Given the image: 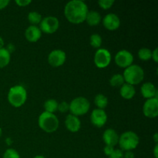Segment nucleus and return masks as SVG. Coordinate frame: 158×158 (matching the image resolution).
<instances>
[{
    "mask_svg": "<svg viewBox=\"0 0 158 158\" xmlns=\"http://www.w3.org/2000/svg\"><path fill=\"white\" fill-rule=\"evenodd\" d=\"M58 106L59 103L54 99H49L45 101L44 103V109L46 112L51 113V114H54L56 111L58 110Z\"/></svg>",
    "mask_w": 158,
    "mask_h": 158,
    "instance_id": "obj_21",
    "label": "nucleus"
},
{
    "mask_svg": "<svg viewBox=\"0 0 158 158\" xmlns=\"http://www.w3.org/2000/svg\"><path fill=\"white\" fill-rule=\"evenodd\" d=\"M98 4L100 8L106 10L112 7L113 5L114 4V0H100L98 2Z\"/></svg>",
    "mask_w": 158,
    "mask_h": 158,
    "instance_id": "obj_28",
    "label": "nucleus"
},
{
    "mask_svg": "<svg viewBox=\"0 0 158 158\" xmlns=\"http://www.w3.org/2000/svg\"><path fill=\"white\" fill-rule=\"evenodd\" d=\"M90 108L89 100L83 97L74 98L69 103V111L74 116H83L87 114Z\"/></svg>",
    "mask_w": 158,
    "mask_h": 158,
    "instance_id": "obj_6",
    "label": "nucleus"
},
{
    "mask_svg": "<svg viewBox=\"0 0 158 158\" xmlns=\"http://www.w3.org/2000/svg\"><path fill=\"white\" fill-rule=\"evenodd\" d=\"M140 92H141L142 96L147 100L154 98V97L157 98L158 91L157 88L151 82H147V83H143L140 88Z\"/></svg>",
    "mask_w": 158,
    "mask_h": 158,
    "instance_id": "obj_17",
    "label": "nucleus"
},
{
    "mask_svg": "<svg viewBox=\"0 0 158 158\" xmlns=\"http://www.w3.org/2000/svg\"><path fill=\"white\" fill-rule=\"evenodd\" d=\"M9 3V0H0V10H1V9H5L6 7H7Z\"/></svg>",
    "mask_w": 158,
    "mask_h": 158,
    "instance_id": "obj_34",
    "label": "nucleus"
},
{
    "mask_svg": "<svg viewBox=\"0 0 158 158\" xmlns=\"http://www.w3.org/2000/svg\"><path fill=\"white\" fill-rule=\"evenodd\" d=\"M119 137L120 136L118 135V134L112 128L106 130L103 134V142L107 146H111L114 148L118 143Z\"/></svg>",
    "mask_w": 158,
    "mask_h": 158,
    "instance_id": "obj_15",
    "label": "nucleus"
},
{
    "mask_svg": "<svg viewBox=\"0 0 158 158\" xmlns=\"http://www.w3.org/2000/svg\"><path fill=\"white\" fill-rule=\"evenodd\" d=\"M8 101L14 107L19 108L24 105L27 99V91L22 85L12 86L8 93Z\"/></svg>",
    "mask_w": 158,
    "mask_h": 158,
    "instance_id": "obj_2",
    "label": "nucleus"
},
{
    "mask_svg": "<svg viewBox=\"0 0 158 158\" xmlns=\"http://www.w3.org/2000/svg\"><path fill=\"white\" fill-rule=\"evenodd\" d=\"M3 158H20V156L15 150L9 148L5 151L4 154H3Z\"/></svg>",
    "mask_w": 158,
    "mask_h": 158,
    "instance_id": "obj_27",
    "label": "nucleus"
},
{
    "mask_svg": "<svg viewBox=\"0 0 158 158\" xmlns=\"http://www.w3.org/2000/svg\"><path fill=\"white\" fill-rule=\"evenodd\" d=\"M2 128L0 127V137L2 136Z\"/></svg>",
    "mask_w": 158,
    "mask_h": 158,
    "instance_id": "obj_40",
    "label": "nucleus"
},
{
    "mask_svg": "<svg viewBox=\"0 0 158 158\" xmlns=\"http://www.w3.org/2000/svg\"><path fill=\"white\" fill-rule=\"evenodd\" d=\"M42 19L43 18H42L41 14L35 11H32L28 15V21L32 24V26H36V25L40 24Z\"/></svg>",
    "mask_w": 158,
    "mask_h": 158,
    "instance_id": "obj_23",
    "label": "nucleus"
},
{
    "mask_svg": "<svg viewBox=\"0 0 158 158\" xmlns=\"http://www.w3.org/2000/svg\"><path fill=\"white\" fill-rule=\"evenodd\" d=\"M123 77L126 83L134 86L143 81L144 79V71L141 66L132 64L124 69Z\"/></svg>",
    "mask_w": 158,
    "mask_h": 158,
    "instance_id": "obj_3",
    "label": "nucleus"
},
{
    "mask_svg": "<svg viewBox=\"0 0 158 158\" xmlns=\"http://www.w3.org/2000/svg\"><path fill=\"white\" fill-rule=\"evenodd\" d=\"M26 39L30 43H35L40 40L42 36V32L37 26H29L25 32Z\"/></svg>",
    "mask_w": 158,
    "mask_h": 158,
    "instance_id": "obj_16",
    "label": "nucleus"
},
{
    "mask_svg": "<svg viewBox=\"0 0 158 158\" xmlns=\"http://www.w3.org/2000/svg\"><path fill=\"white\" fill-rule=\"evenodd\" d=\"M11 60L10 52L7 50L6 48L0 49V69L6 67L9 65Z\"/></svg>",
    "mask_w": 158,
    "mask_h": 158,
    "instance_id": "obj_20",
    "label": "nucleus"
},
{
    "mask_svg": "<svg viewBox=\"0 0 158 158\" xmlns=\"http://www.w3.org/2000/svg\"><path fill=\"white\" fill-rule=\"evenodd\" d=\"M125 83L124 79H123V75L120 73L114 74L111 77L110 80V84L114 87H118V86H121L123 83Z\"/></svg>",
    "mask_w": 158,
    "mask_h": 158,
    "instance_id": "obj_24",
    "label": "nucleus"
},
{
    "mask_svg": "<svg viewBox=\"0 0 158 158\" xmlns=\"http://www.w3.org/2000/svg\"><path fill=\"white\" fill-rule=\"evenodd\" d=\"M157 48H155L154 51H152V56H151V59L154 60L155 63H157L158 62V54H157Z\"/></svg>",
    "mask_w": 158,
    "mask_h": 158,
    "instance_id": "obj_33",
    "label": "nucleus"
},
{
    "mask_svg": "<svg viewBox=\"0 0 158 158\" xmlns=\"http://www.w3.org/2000/svg\"><path fill=\"white\" fill-rule=\"evenodd\" d=\"M109 158H123V151L120 149L114 150V152L109 156Z\"/></svg>",
    "mask_w": 158,
    "mask_h": 158,
    "instance_id": "obj_30",
    "label": "nucleus"
},
{
    "mask_svg": "<svg viewBox=\"0 0 158 158\" xmlns=\"http://www.w3.org/2000/svg\"><path fill=\"white\" fill-rule=\"evenodd\" d=\"M114 150L115 149H114V147L107 146V145H106L104 148V149H103V151H104V154H106V156H108V157H109V156L113 152H114Z\"/></svg>",
    "mask_w": 158,
    "mask_h": 158,
    "instance_id": "obj_32",
    "label": "nucleus"
},
{
    "mask_svg": "<svg viewBox=\"0 0 158 158\" xmlns=\"http://www.w3.org/2000/svg\"><path fill=\"white\" fill-rule=\"evenodd\" d=\"M34 158H46V157H43V156H42V155H36Z\"/></svg>",
    "mask_w": 158,
    "mask_h": 158,
    "instance_id": "obj_39",
    "label": "nucleus"
},
{
    "mask_svg": "<svg viewBox=\"0 0 158 158\" xmlns=\"http://www.w3.org/2000/svg\"><path fill=\"white\" fill-rule=\"evenodd\" d=\"M39 127L46 133H53L57 131L60 121L54 114L44 111L40 115L38 119Z\"/></svg>",
    "mask_w": 158,
    "mask_h": 158,
    "instance_id": "obj_4",
    "label": "nucleus"
},
{
    "mask_svg": "<svg viewBox=\"0 0 158 158\" xmlns=\"http://www.w3.org/2000/svg\"><path fill=\"white\" fill-rule=\"evenodd\" d=\"M101 15L97 11H89L86 15V20L85 21L87 23V24L90 26H98L101 22Z\"/></svg>",
    "mask_w": 158,
    "mask_h": 158,
    "instance_id": "obj_19",
    "label": "nucleus"
},
{
    "mask_svg": "<svg viewBox=\"0 0 158 158\" xmlns=\"http://www.w3.org/2000/svg\"><path fill=\"white\" fill-rule=\"evenodd\" d=\"M90 121L94 126L100 128L106 124L107 121V114L103 110L95 109L90 115Z\"/></svg>",
    "mask_w": 158,
    "mask_h": 158,
    "instance_id": "obj_12",
    "label": "nucleus"
},
{
    "mask_svg": "<svg viewBox=\"0 0 158 158\" xmlns=\"http://www.w3.org/2000/svg\"><path fill=\"white\" fill-rule=\"evenodd\" d=\"M103 25L108 30L114 31L120 27V19L116 14L109 13L103 19Z\"/></svg>",
    "mask_w": 158,
    "mask_h": 158,
    "instance_id": "obj_13",
    "label": "nucleus"
},
{
    "mask_svg": "<svg viewBox=\"0 0 158 158\" xmlns=\"http://www.w3.org/2000/svg\"><path fill=\"white\" fill-rule=\"evenodd\" d=\"M157 133H155V134H154V141L156 142V143H157V141H158V140H157Z\"/></svg>",
    "mask_w": 158,
    "mask_h": 158,
    "instance_id": "obj_38",
    "label": "nucleus"
},
{
    "mask_svg": "<svg viewBox=\"0 0 158 158\" xmlns=\"http://www.w3.org/2000/svg\"><path fill=\"white\" fill-rule=\"evenodd\" d=\"M88 12L87 5L82 0H72L66 3L64 8L65 17L73 24L83 23L86 20Z\"/></svg>",
    "mask_w": 158,
    "mask_h": 158,
    "instance_id": "obj_1",
    "label": "nucleus"
},
{
    "mask_svg": "<svg viewBox=\"0 0 158 158\" xmlns=\"http://www.w3.org/2000/svg\"><path fill=\"white\" fill-rule=\"evenodd\" d=\"M58 110H60V112L61 113H66L69 111V103L65 101L60 103L58 106Z\"/></svg>",
    "mask_w": 158,
    "mask_h": 158,
    "instance_id": "obj_29",
    "label": "nucleus"
},
{
    "mask_svg": "<svg viewBox=\"0 0 158 158\" xmlns=\"http://www.w3.org/2000/svg\"><path fill=\"white\" fill-rule=\"evenodd\" d=\"M19 6H21V7H25V6H28V5L30 4L32 2L31 0H15V2Z\"/></svg>",
    "mask_w": 158,
    "mask_h": 158,
    "instance_id": "obj_31",
    "label": "nucleus"
},
{
    "mask_svg": "<svg viewBox=\"0 0 158 158\" xmlns=\"http://www.w3.org/2000/svg\"><path fill=\"white\" fill-rule=\"evenodd\" d=\"M66 60V52L61 49L52 50L48 56V62L49 65L53 67L63 66Z\"/></svg>",
    "mask_w": 158,
    "mask_h": 158,
    "instance_id": "obj_11",
    "label": "nucleus"
},
{
    "mask_svg": "<svg viewBox=\"0 0 158 158\" xmlns=\"http://www.w3.org/2000/svg\"><path fill=\"white\" fill-rule=\"evenodd\" d=\"M65 126L66 129L72 133L78 132L81 127V122L78 117L73 114H69L65 120Z\"/></svg>",
    "mask_w": 158,
    "mask_h": 158,
    "instance_id": "obj_14",
    "label": "nucleus"
},
{
    "mask_svg": "<svg viewBox=\"0 0 158 158\" xmlns=\"http://www.w3.org/2000/svg\"><path fill=\"white\" fill-rule=\"evenodd\" d=\"M102 41L103 40H102L101 35L97 33L91 35L90 38H89L90 45L94 48H96V49H100V47L102 45Z\"/></svg>",
    "mask_w": 158,
    "mask_h": 158,
    "instance_id": "obj_26",
    "label": "nucleus"
},
{
    "mask_svg": "<svg viewBox=\"0 0 158 158\" xmlns=\"http://www.w3.org/2000/svg\"><path fill=\"white\" fill-rule=\"evenodd\" d=\"M157 150H158V145H157V143H156L155 147H154V157H155V158H158Z\"/></svg>",
    "mask_w": 158,
    "mask_h": 158,
    "instance_id": "obj_36",
    "label": "nucleus"
},
{
    "mask_svg": "<svg viewBox=\"0 0 158 158\" xmlns=\"http://www.w3.org/2000/svg\"><path fill=\"white\" fill-rule=\"evenodd\" d=\"M60 27V21L55 16H46L40 23V29L42 32L52 34L56 32Z\"/></svg>",
    "mask_w": 158,
    "mask_h": 158,
    "instance_id": "obj_8",
    "label": "nucleus"
},
{
    "mask_svg": "<svg viewBox=\"0 0 158 158\" xmlns=\"http://www.w3.org/2000/svg\"><path fill=\"white\" fill-rule=\"evenodd\" d=\"M94 61L96 66L100 69L107 67L111 62V53L108 49L100 48L96 51Z\"/></svg>",
    "mask_w": 158,
    "mask_h": 158,
    "instance_id": "obj_7",
    "label": "nucleus"
},
{
    "mask_svg": "<svg viewBox=\"0 0 158 158\" xmlns=\"http://www.w3.org/2000/svg\"><path fill=\"white\" fill-rule=\"evenodd\" d=\"M152 51L149 48H141L138 51V57L143 61H148L151 59Z\"/></svg>",
    "mask_w": 158,
    "mask_h": 158,
    "instance_id": "obj_25",
    "label": "nucleus"
},
{
    "mask_svg": "<svg viewBox=\"0 0 158 158\" xmlns=\"http://www.w3.org/2000/svg\"><path fill=\"white\" fill-rule=\"evenodd\" d=\"M94 103L98 109L103 110L108 105V98L103 94H97L94 98Z\"/></svg>",
    "mask_w": 158,
    "mask_h": 158,
    "instance_id": "obj_22",
    "label": "nucleus"
},
{
    "mask_svg": "<svg viewBox=\"0 0 158 158\" xmlns=\"http://www.w3.org/2000/svg\"><path fill=\"white\" fill-rule=\"evenodd\" d=\"M134 62V56L129 51L126 49L120 50L115 56V63L121 68H127L131 66Z\"/></svg>",
    "mask_w": 158,
    "mask_h": 158,
    "instance_id": "obj_9",
    "label": "nucleus"
},
{
    "mask_svg": "<svg viewBox=\"0 0 158 158\" xmlns=\"http://www.w3.org/2000/svg\"><path fill=\"white\" fill-rule=\"evenodd\" d=\"M3 46H4V40H3V39L2 38L1 36H0V49L3 48Z\"/></svg>",
    "mask_w": 158,
    "mask_h": 158,
    "instance_id": "obj_37",
    "label": "nucleus"
},
{
    "mask_svg": "<svg viewBox=\"0 0 158 158\" xmlns=\"http://www.w3.org/2000/svg\"><path fill=\"white\" fill-rule=\"evenodd\" d=\"M120 94L125 100H131L135 96L136 89L132 85L124 83L120 87Z\"/></svg>",
    "mask_w": 158,
    "mask_h": 158,
    "instance_id": "obj_18",
    "label": "nucleus"
},
{
    "mask_svg": "<svg viewBox=\"0 0 158 158\" xmlns=\"http://www.w3.org/2000/svg\"><path fill=\"white\" fill-rule=\"evenodd\" d=\"M123 158H134V154L132 151H126L123 154Z\"/></svg>",
    "mask_w": 158,
    "mask_h": 158,
    "instance_id": "obj_35",
    "label": "nucleus"
},
{
    "mask_svg": "<svg viewBox=\"0 0 158 158\" xmlns=\"http://www.w3.org/2000/svg\"><path fill=\"white\" fill-rule=\"evenodd\" d=\"M143 115L148 118H155L158 115V98L148 99L143 106Z\"/></svg>",
    "mask_w": 158,
    "mask_h": 158,
    "instance_id": "obj_10",
    "label": "nucleus"
},
{
    "mask_svg": "<svg viewBox=\"0 0 158 158\" xmlns=\"http://www.w3.org/2000/svg\"><path fill=\"white\" fill-rule=\"evenodd\" d=\"M140 143V138L136 133L126 131L119 137L118 144L121 151H131L136 149Z\"/></svg>",
    "mask_w": 158,
    "mask_h": 158,
    "instance_id": "obj_5",
    "label": "nucleus"
}]
</instances>
